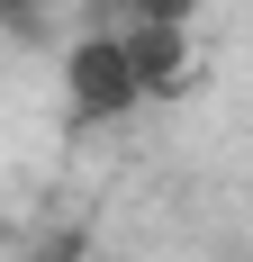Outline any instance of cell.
Wrapping results in <instances>:
<instances>
[{
    "label": "cell",
    "mask_w": 253,
    "mask_h": 262,
    "mask_svg": "<svg viewBox=\"0 0 253 262\" xmlns=\"http://www.w3.org/2000/svg\"><path fill=\"white\" fill-rule=\"evenodd\" d=\"M190 54V27H100L73 46V118H126L136 100H154L163 81L181 73Z\"/></svg>",
    "instance_id": "cell-1"
},
{
    "label": "cell",
    "mask_w": 253,
    "mask_h": 262,
    "mask_svg": "<svg viewBox=\"0 0 253 262\" xmlns=\"http://www.w3.org/2000/svg\"><path fill=\"white\" fill-rule=\"evenodd\" d=\"M190 9L199 0H109L100 27H190Z\"/></svg>",
    "instance_id": "cell-2"
},
{
    "label": "cell",
    "mask_w": 253,
    "mask_h": 262,
    "mask_svg": "<svg viewBox=\"0 0 253 262\" xmlns=\"http://www.w3.org/2000/svg\"><path fill=\"white\" fill-rule=\"evenodd\" d=\"M27 262H81V244L64 235V244H54V253H27Z\"/></svg>",
    "instance_id": "cell-3"
},
{
    "label": "cell",
    "mask_w": 253,
    "mask_h": 262,
    "mask_svg": "<svg viewBox=\"0 0 253 262\" xmlns=\"http://www.w3.org/2000/svg\"><path fill=\"white\" fill-rule=\"evenodd\" d=\"M0 9H36V0H0Z\"/></svg>",
    "instance_id": "cell-4"
}]
</instances>
